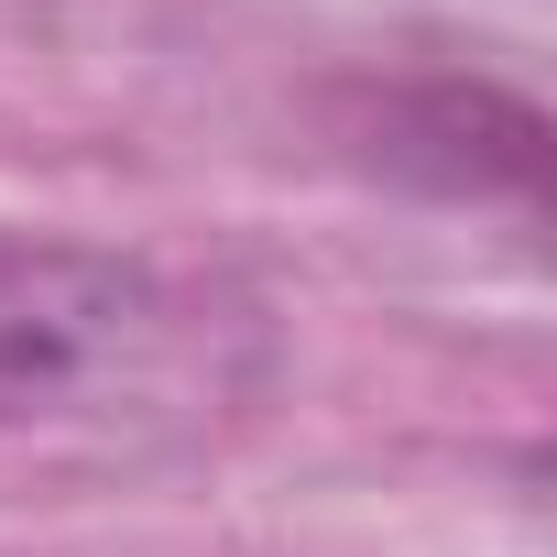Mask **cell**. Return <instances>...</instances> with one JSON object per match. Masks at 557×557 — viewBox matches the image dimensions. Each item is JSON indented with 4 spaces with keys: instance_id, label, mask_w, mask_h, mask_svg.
Returning a JSON list of instances; mask_svg holds the SVG:
<instances>
[{
    "instance_id": "6da1fadb",
    "label": "cell",
    "mask_w": 557,
    "mask_h": 557,
    "mask_svg": "<svg viewBox=\"0 0 557 557\" xmlns=\"http://www.w3.org/2000/svg\"><path fill=\"white\" fill-rule=\"evenodd\" d=\"M164 339L153 262L66 230H0V426L99 405Z\"/></svg>"
},
{
    "instance_id": "7a4b0ae2",
    "label": "cell",
    "mask_w": 557,
    "mask_h": 557,
    "mask_svg": "<svg viewBox=\"0 0 557 557\" xmlns=\"http://www.w3.org/2000/svg\"><path fill=\"white\" fill-rule=\"evenodd\" d=\"M361 153L405 186H437V197H535L546 175V121L513 99V88H481V77H405L361 110Z\"/></svg>"
}]
</instances>
